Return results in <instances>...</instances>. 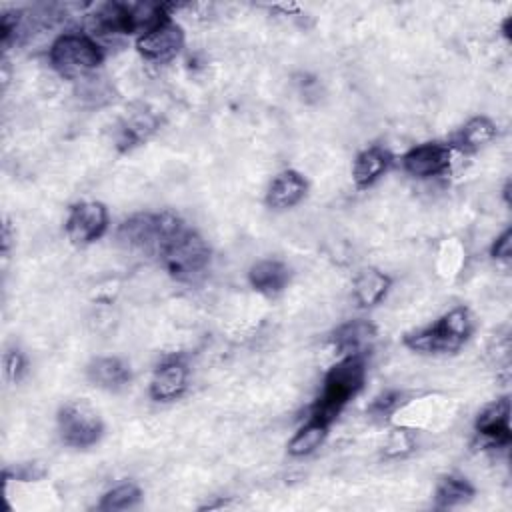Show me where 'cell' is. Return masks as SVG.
Listing matches in <instances>:
<instances>
[{
  "label": "cell",
  "mask_w": 512,
  "mask_h": 512,
  "mask_svg": "<svg viewBox=\"0 0 512 512\" xmlns=\"http://www.w3.org/2000/svg\"><path fill=\"white\" fill-rule=\"evenodd\" d=\"M392 280L378 268H362L352 282V296L360 308H370L380 304L388 294Z\"/></svg>",
  "instance_id": "17"
},
{
  "label": "cell",
  "mask_w": 512,
  "mask_h": 512,
  "mask_svg": "<svg viewBox=\"0 0 512 512\" xmlns=\"http://www.w3.org/2000/svg\"><path fill=\"white\" fill-rule=\"evenodd\" d=\"M188 376L190 370L184 360L180 358H168L152 374L150 380V398L156 402H170L180 398L188 388Z\"/></svg>",
  "instance_id": "10"
},
{
  "label": "cell",
  "mask_w": 512,
  "mask_h": 512,
  "mask_svg": "<svg viewBox=\"0 0 512 512\" xmlns=\"http://www.w3.org/2000/svg\"><path fill=\"white\" fill-rule=\"evenodd\" d=\"M490 256L494 260H502V262H508L510 256H512V230L506 228L492 244L490 248Z\"/></svg>",
  "instance_id": "26"
},
{
  "label": "cell",
  "mask_w": 512,
  "mask_h": 512,
  "mask_svg": "<svg viewBox=\"0 0 512 512\" xmlns=\"http://www.w3.org/2000/svg\"><path fill=\"white\" fill-rule=\"evenodd\" d=\"M496 138V124L486 116H474L470 118L454 136L452 148H458L462 152H476L488 142Z\"/></svg>",
  "instance_id": "19"
},
{
  "label": "cell",
  "mask_w": 512,
  "mask_h": 512,
  "mask_svg": "<svg viewBox=\"0 0 512 512\" xmlns=\"http://www.w3.org/2000/svg\"><path fill=\"white\" fill-rule=\"evenodd\" d=\"M392 164V154L382 146H368L354 158L352 178L358 188L372 186Z\"/></svg>",
  "instance_id": "16"
},
{
  "label": "cell",
  "mask_w": 512,
  "mask_h": 512,
  "mask_svg": "<svg viewBox=\"0 0 512 512\" xmlns=\"http://www.w3.org/2000/svg\"><path fill=\"white\" fill-rule=\"evenodd\" d=\"M330 426L332 424L324 422L322 418L308 416V420L296 430V434L288 442V454L296 456V458H302V456H308V454L316 452L324 444V440L328 438Z\"/></svg>",
  "instance_id": "18"
},
{
  "label": "cell",
  "mask_w": 512,
  "mask_h": 512,
  "mask_svg": "<svg viewBox=\"0 0 512 512\" xmlns=\"http://www.w3.org/2000/svg\"><path fill=\"white\" fill-rule=\"evenodd\" d=\"M412 448H414V436L404 428H396L388 436V442L384 446V454L388 458H400V456H406Z\"/></svg>",
  "instance_id": "23"
},
{
  "label": "cell",
  "mask_w": 512,
  "mask_h": 512,
  "mask_svg": "<svg viewBox=\"0 0 512 512\" xmlns=\"http://www.w3.org/2000/svg\"><path fill=\"white\" fill-rule=\"evenodd\" d=\"M474 494H476V490L466 478L448 474V476L440 478L436 492H434V502H436V508L446 510V508L466 504L468 500H472Z\"/></svg>",
  "instance_id": "20"
},
{
  "label": "cell",
  "mask_w": 512,
  "mask_h": 512,
  "mask_svg": "<svg viewBox=\"0 0 512 512\" xmlns=\"http://www.w3.org/2000/svg\"><path fill=\"white\" fill-rule=\"evenodd\" d=\"M156 128V120H152V116L144 114V116H134L130 120L124 122V126L120 128V136H118V144L122 150H128L136 144H140L142 140H146L150 136V132Z\"/></svg>",
  "instance_id": "22"
},
{
  "label": "cell",
  "mask_w": 512,
  "mask_h": 512,
  "mask_svg": "<svg viewBox=\"0 0 512 512\" xmlns=\"http://www.w3.org/2000/svg\"><path fill=\"white\" fill-rule=\"evenodd\" d=\"M142 498V492L136 484L132 482H124L114 486L112 490H108L102 500L98 502V510L104 512H116V510H130L134 508Z\"/></svg>",
  "instance_id": "21"
},
{
  "label": "cell",
  "mask_w": 512,
  "mask_h": 512,
  "mask_svg": "<svg viewBox=\"0 0 512 512\" xmlns=\"http://www.w3.org/2000/svg\"><path fill=\"white\" fill-rule=\"evenodd\" d=\"M366 382V356L348 354L340 356L336 364L324 374L322 390L310 408V416L322 418L332 424L344 406L364 388Z\"/></svg>",
  "instance_id": "1"
},
{
  "label": "cell",
  "mask_w": 512,
  "mask_h": 512,
  "mask_svg": "<svg viewBox=\"0 0 512 512\" xmlns=\"http://www.w3.org/2000/svg\"><path fill=\"white\" fill-rule=\"evenodd\" d=\"M66 236L76 246H86L104 236L108 228V210L102 202L84 200L70 208L66 218Z\"/></svg>",
  "instance_id": "8"
},
{
  "label": "cell",
  "mask_w": 512,
  "mask_h": 512,
  "mask_svg": "<svg viewBox=\"0 0 512 512\" xmlns=\"http://www.w3.org/2000/svg\"><path fill=\"white\" fill-rule=\"evenodd\" d=\"M474 428L490 446L506 448L510 444V398L504 396L484 406L476 416Z\"/></svg>",
  "instance_id": "11"
},
{
  "label": "cell",
  "mask_w": 512,
  "mask_h": 512,
  "mask_svg": "<svg viewBox=\"0 0 512 512\" xmlns=\"http://www.w3.org/2000/svg\"><path fill=\"white\" fill-rule=\"evenodd\" d=\"M248 282L256 292H260L264 296H276L288 286L290 268L280 260L266 258V260H260L250 266Z\"/></svg>",
  "instance_id": "15"
},
{
  "label": "cell",
  "mask_w": 512,
  "mask_h": 512,
  "mask_svg": "<svg viewBox=\"0 0 512 512\" xmlns=\"http://www.w3.org/2000/svg\"><path fill=\"white\" fill-rule=\"evenodd\" d=\"M376 340V326L368 320L356 318L340 324L332 334V344L340 356L364 354Z\"/></svg>",
  "instance_id": "13"
},
{
  "label": "cell",
  "mask_w": 512,
  "mask_h": 512,
  "mask_svg": "<svg viewBox=\"0 0 512 512\" xmlns=\"http://www.w3.org/2000/svg\"><path fill=\"white\" fill-rule=\"evenodd\" d=\"M88 380L108 392H118L122 388H126L132 380V372L130 366L120 360L118 356H100L94 358L88 368H86Z\"/></svg>",
  "instance_id": "14"
},
{
  "label": "cell",
  "mask_w": 512,
  "mask_h": 512,
  "mask_svg": "<svg viewBox=\"0 0 512 512\" xmlns=\"http://www.w3.org/2000/svg\"><path fill=\"white\" fill-rule=\"evenodd\" d=\"M472 316L464 306H456L440 316L432 326L410 332L404 344L422 354H452L458 352L472 334Z\"/></svg>",
  "instance_id": "2"
},
{
  "label": "cell",
  "mask_w": 512,
  "mask_h": 512,
  "mask_svg": "<svg viewBox=\"0 0 512 512\" xmlns=\"http://www.w3.org/2000/svg\"><path fill=\"white\" fill-rule=\"evenodd\" d=\"M452 162V146L442 142H426L410 148L402 156V168L416 178H434L448 172Z\"/></svg>",
  "instance_id": "9"
},
{
  "label": "cell",
  "mask_w": 512,
  "mask_h": 512,
  "mask_svg": "<svg viewBox=\"0 0 512 512\" xmlns=\"http://www.w3.org/2000/svg\"><path fill=\"white\" fill-rule=\"evenodd\" d=\"M184 40L182 26L166 10V14L154 26L136 38V50L144 60L164 64L176 58V54L184 48Z\"/></svg>",
  "instance_id": "7"
},
{
  "label": "cell",
  "mask_w": 512,
  "mask_h": 512,
  "mask_svg": "<svg viewBox=\"0 0 512 512\" xmlns=\"http://www.w3.org/2000/svg\"><path fill=\"white\" fill-rule=\"evenodd\" d=\"M26 358L20 350H10L4 356V376L10 382H18L26 372Z\"/></svg>",
  "instance_id": "25"
},
{
  "label": "cell",
  "mask_w": 512,
  "mask_h": 512,
  "mask_svg": "<svg viewBox=\"0 0 512 512\" xmlns=\"http://www.w3.org/2000/svg\"><path fill=\"white\" fill-rule=\"evenodd\" d=\"M166 272L178 282H192L204 274L210 264V246L206 240L186 226L172 236L158 252Z\"/></svg>",
  "instance_id": "5"
},
{
  "label": "cell",
  "mask_w": 512,
  "mask_h": 512,
  "mask_svg": "<svg viewBox=\"0 0 512 512\" xmlns=\"http://www.w3.org/2000/svg\"><path fill=\"white\" fill-rule=\"evenodd\" d=\"M48 60L62 78L80 80L102 64L104 52L88 32H64L50 44Z\"/></svg>",
  "instance_id": "3"
},
{
  "label": "cell",
  "mask_w": 512,
  "mask_h": 512,
  "mask_svg": "<svg viewBox=\"0 0 512 512\" xmlns=\"http://www.w3.org/2000/svg\"><path fill=\"white\" fill-rule=\"evenodd\" d=\"M56 422L62 442L72 448L94 446L104 432L100 414L86 400H72L60 406Z\"/></svg>",
  "instance_id": "6"
},
{
  "label": "cell",
  "mask_w": 512,
  "mask_h": 512,
  "mask_svg": "<svg viewBox=\"0 0 512 512\" xmlns=\"http://www.w3.org/2000/svg\"><path fill=\"white\" fill-rule=\"evenodd\" d=\"M400 402H402V392L386 390L374 398V402L370 404V412L376 416H388L400 406Z\"/></svg>",
  "instance_id": "24"
},
{
  "label": "cell",
  "mask_w": 512,
  "mask_h": 512,
  "mask_svg": "<svg viewBox=\"0 0 512 512\" xmlns=\"http://www.w3.org/2000/svg\"><path fill=\"white\" fill-rule=\"evenodd\" d=\"M184 228V222L172 212H140L126 218L118 228V242L128 250L158 252Z\"/></svg>",
  "instance_id": "4"
},
{
  "label": "cell",
  "mask_w": 512,
  "mask_h": 512,
  "mask_svg": "<svg viewBox=\"0 0 512 512\" xmlns=\"http://www.w3.org/2000/svg\"><path fill=\"white\" fill-rule=\"evenodd\" d=\"M308 192V182L298 170H282L274 176L266 192V204L274 210L294 208L300 200H304Z\"/></svg>",
  "instance_id": "12"
}]
</instances>
